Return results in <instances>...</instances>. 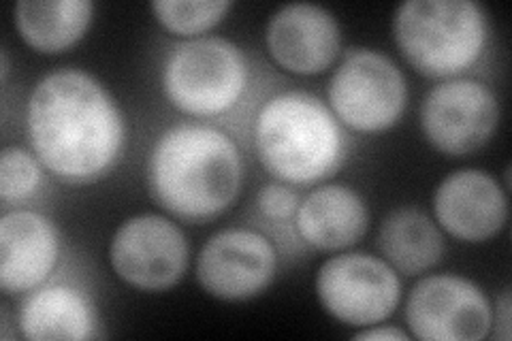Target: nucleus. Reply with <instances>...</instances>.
<instances>
[{"instance_id": "6ab92c4d", "label": "nucleus", "mask_w": 512, "mask_h": 341, "mask_svg": "<svg viewBox=\"0 0 512 341\" xmlns=\"http://www.w3.org/2000/svg\"><path fill=\"white\" fill-rule=\"evenodd\" d=\"M156 20L182 37L201 35L216 26L231 9L229 0H156L150 5Z\"/></svg>"}, {"instance_id": "6e6552de", "label": "nucleus", "mask_w": 512, "mask_h": 341, "mask_svg": "<svg viewBox=\"0 0 512 341\" xmlns=\"http://www.w3.org/2000/svg\"><path fill=\"white\" fill-rule=\"evenodd\" d=\"M188 256L184 231L158 214L128 218L109 246V261L118 278L146 292H160L178 284L186 273Z\"/></svg>"}, {"instance_id": "4be33fe9", "label": "nucleus", "mask_w": 512, "mask_h": 341, "mask_svg": "<svg viewBox=\"0 0 512 341\" xmlns=\"http://www.w3.org/2000/svg\"><path fill=\"white\" fill-rule=\"evenodd\" d=\"M495 305H498L495 307V324H498L495 335L500 339H508L510 337V292L504 290Z\"/></svg>"}, {"instance_id": "39448f33", "label": "nucleus", "mask_w": 512, "mask_h": 341, "mask_svg": "<svg viewBox=\"0 0 512 341\" xmlns=\"http://www.w3.org/2000/svg\"><path fill=\"white\" fill-rule=\"evenodd\" d=\"M248 79L244 50L222 37H199L175 45L163 67V90L169 103L199 118L233 109L242 101Z\"/></svg>"}, {"instance_id": "f3484780", "label": "nucleus", "mask_w": 512, "mask_h": 341, "mask_svg": "<svg viewBox=\"0 0 512 341\" xmlns=\"http://www.w3.org/2000/svg\"><path fill=\"white\" fill-rule=\"evenodd\" d=\"M13 15L26 45L43 54H58L86 35L94 5L90 0H20Z\"/></svg>"}, {"instance_id": "b1692460", "label": "nucleus", "mask_w": 512, "mask_h": 341, "mask_svg": "<svg viewBox=\"0 0 512 341\" xmlns=\"http://www.w3.org/2000/svg\"><path fill=\"white\" fill-rule=\"evenodd\" d=\"M7 75H9V58H7V52H3V81H7Z\"/></svg>"}, {"instance_id": "f03ea898", "label": "nucleus", "mask_w": 512, "mask_h": 341, "mask_svg": "<svg viewBox=\"0 0 512 341\" xmlns=\"http://www.w3.org/2000/svg\"><path fill=\"white\" fill-rule=\"evenodd\" d=\"M244 182L235 141L205 124H178L158 137L148 158V186L171 216L205 222L220 216Z\"/></svg>"}, {"instance_id": "423d86ee", "label": "nucleus", "mask_w": 512, "mask_h": 341, "mask_svg": "<svg viewBox=\"0 0 512 341\" xmlns=\"http://www.w3.org/2000/svg\"><path fill=\"white\" fill-rule=\"evenodd\" d=\"M408 86L402 69L372 47L350 50L329 81L335 118L361 133L387 131L402 118Z\"/></svg>"}, {"instance_id": "5701e85b", "label": "nucleus", "mask_w": 512, "mask_h": 341, "mask_svg": "<svg viewBox=\"0 0 512 341\" xmlns=\"http://www.w3.org/2000/svg\"><path fill=\"white\" fill-rule=\"evenodd\" d=\"M355 339H389V341H393V339H399V341H404V339H408V333H404L402 329H395V327H372L370 324V329H363V331H359V333H355Z\"/></svg>"}, {"instance_id": "dca6fc26", "label": "nucleus", "mask_w": 512, "mask_h": 341, "mask_svg": "<svg viewBox=\"0 0 512 341\" xmlns=\"http://www.w3.org/2000/svg\"><path fill=\"white\" fill-rule=\"evenodd\" d=\"M96 318L90 301L71 286H45L24 301L20 331L32 341L90 339L96 335Z\"/></svg>"}, {"instance_id": "2eb2a0df", "label": "nucleus", "mask_w": 512, "mask_h": 341, "mask_svg": "<svg viewBox=\"0 0 512 341\" xmlns=\"http://www.w3.org/2000/svg\"><path fill=\"white\" fill-rule=\"evenodd\" d=\"M295 224L301 239L316 250H344L367 233L370 209L359 192L329 184L312 190L297 207Z\"/></svg>"}, {"instance_id": "9d476101", "label": "nucleus", "mask_w": 512, "mask_h": 341, "mask_svg": "<svg viewBox=\"0 0 512 341\" xmlns=\"http://www.w3.org/2000/svg\"><path fill=\"white\" fill-rule=\"evenodd\" d=\"M498 122V99L476 79H446L425 94L421 105L427 141L448 156H468L483 148Z\"/></svg>"}, {"instance_id": "4468645a", "label": "nucleus", "mask_w": 512, "mask_h": 341, "mask_svg": "<svg viewBox=\"0 0 512 341\" xmlns=\"http://www.w3.org/2000/svg\"><path fill=\"white\" fill-rule=\"evenodd\" d=\"M58 254L60 237L50 218L15 209L0 220V286L7 295L43 284L54 271Z\"/></svg>"}, {"instance_id": "a211bd4d", "label": "nucleus", "mask_w": 512, "mask_h": 341, "mask_svg": "<svg viewBox=\"0 0 512 341\" xmlns=\"http://www.w3.org/2000/svg\"><path fill=\"white\" fill-rule=\"evenodd\" d=\"M378 243L384 261L404 275H419L440 263L444 237L436 222L416 207H399L382 220Z\"/></svg>"}, {"instance_id": "aec40b11", "label": "nucleus", "mask_w": 512, "mask_h": 341, "mask_svg": "<svg viewBox=\"0 0 512 341\" xmlns=\"http://www.w3.org/2000/svg\"><path fill=\"white\" fill-rule=\"evenodd\" d=\"M39 162V158L18 145H9L3 150L0 154V197L5 203L22 201L37 192L41 184Z\"/></svg>"}, {"instance_id": "9b49d317", "label": "nucleus", "mask_w": 512, "mask_h": 341, "mask_svg": "<svg viewBox=\"0 0 512 341\" xmlns=\"http://www.w3.org/2000/svg\"><path fill=\"white\" fill-rule=\"evenodd\" d=\"M278 254L271 241L250 229H224L205 241L197 258L201 288L222 301L252 299L271 284Z\"/></svg>"}, {"instance_id": "f8f14e48", "label": "nucleus", "mask_w": 512, "mask_h": 341, "mask_svg": "<svg viewBox=\"0 0 512 341\" xmlns=\"http://www.w3.org/2000/svg\"><path fill=\"white\" fill-rule=\"evenodd\" d=\"M267 50L284 71L316 75L331 67L340 54L342 32L325 7L291 3L280 7L265 30Z\"/></svg>"}, {"instance_id": "1a4fd4ad", "label": "nucleus", "mask_w": 512, "mask_h": 341, "mask_svg": "<svg viewBox=\"0 0 512 341\" xmlns=\"http://www.w3.org/2000/svg\"><path fill=\"white\" fill-rule=\"evenodd\" d=\"M414 337L425 341H476L489 335L493 310L478 284L453 273L427 275L406 301Z\"/></svg>"}, {"instance_id": "f257e3e1", "label": "nucleus", "mask_w": 512, "mask_h": 341, "mask_svg": "<svg viewBox=\"0 0 512 341\" xmlns=\"http://www.w3.org/2000/svg\"><path fill=\"white\" fill-rule=\"evenodd\" d=\"M26 131L41 165L71 184L101 180L116 167L126 141L114 96L79 69L54 71L32 88Z\"/></svg>"}, {"instance_id": "0eeeda50", "label": "nucleus", "mask_w": 512, "mask_h": 341, "mask_svg": "<svg viewBox=\"0 0 512 341\" xmlns=\"http://www.w3.org/2000/svg\"><path fill=\"white\" fill-rule=\"evenodd\" d=\"M316 295L325 312L352 327L387 320L402 297L397 271L378 256L348 252L331 256L316 273Z\"/></svg>"}, {"instance_id": "412c9836", "label": "nucleus", "mask_w": 512, "mask_h": 341, "mask_svg": "<svg viewBox=\"0 0 512 341\" xmlns=\"http://www.w3.org/2000/svg\"><path fill=\"white\" fill-rule=\"evenodd\" d=\"M256 205H259L265 218L286 222L297 214L299 197L286 184H267L261 188L259 197H256Z\"/></svg>"}, {"instance_id": "7ed1b4c3", "label": "nucleus", "mask_w": 512, "mask_h": 341, "mask_svg": "<svg viewBox=\"0 0 512 341\" xmlns=\"http://www.w3.org/2000/svg\"><path fill=\"white\" fill-rule=\"evenodd\" d=\"M254 145L263 167L284 184H310L335 173L346 137L335 113L308 92H280L261 107Z\"/></svg>"}, {"instance_id": "ddd939ff", "label": "nucleus", "mask_w": 512, "mask_h": 341, "mask_svg": "<svg viewBox=\"0 0 512 341\" xmlns=\"http://www.w3.org/2000/svg\"><path fill=\"white\" fill-rule=\"evenodd\" d=\"M434 211L442 229L459 241L478 243L498 235L508 218L506 192L495 177L480 169L446 175L434 194Z\"/></svg>"}, {"instance_id": "20e7f679", "label": "nucleus", "mask_w": 512, "mask_h": 341, "mask_svg": "<svg viewBox=\"0 0 512 341\" xmlns=\"http://www.w3.org/2000/svg\"><path fill=\"white\" fill-rule=\"evenodd\" d=\"M399 52L427 77H455L483 54L487 15L472 0H406L393 18Z\"/></svg>"}]
</instances>
